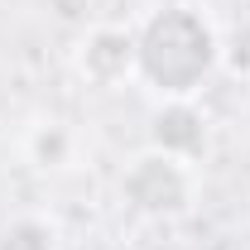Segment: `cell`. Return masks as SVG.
<instances>
[{
	"label": "cell",
	"mask_w": 250,
	"mask_h": 250,
	"mask_svg": "<svg viewBox=\"0 0 250 250\" xmlns=\"http://www.w3.org/2000/svg\"><path fill=\"white\" fill-rule=\"evenodd\" d=\"M221 67L231 77H250V20H241L236 29L221 39Z\"/></svg>",
	"instance_id": "obj_7"
},
{
	"label": "cell",
	"mask_w": 250,
	"mask_h": 250,
	"mask_svg": "<svg viewBox=\"0 0 250 250\" xmlns=\"http://www.w3.org/2000/svg\"><path fill=\"white\" fill-rule=\"evenodd\" d=\"M121 202L145 221H178L197 202V164L173 154L145 149L125 164L121 173Z\"/></svg>",
	"instance_id": "obj_2"
},
{
	"label": "cell",
	"mask_w": 250,
	"mask_h": 250,
	"mask_svg": "<svg viewBox=\"0 0 250 250\" xmlns=\"http://www.w3.org/2000/svg\"><path fill=\"white\" fill-rule=\"evenodd\" d=\"M140 82L164 101H192L221 67V34L197 5H164L135 34Z\"/></svg>",
	"instance_id": "obj_1"
},
{
	"label": "cell",
	"mask_w": 250,
	"mask_h": 250,
	"mask_svg": "<svg viewBox=\"0 0 250 250\" xmlns=\"http://www.w3.org/2000/svg\"><path fill=\"white\" fill-rule=\"evenodd\" d=\"M72 67H77V77H82L87 87H101V92L125 87V82L140 77V43H135V34L121 29V24H96V29H87L77 39Z\"/></svg>",
	"instance_id": "obj_3"
},
{
	"label": "cell",
	"mask_w": 250,
	"mask_h": 250,
	"mask_svg": "<svg viewBox=\"0 0 250 250\" xmlns=\"http://www.w3.org/2000/svg\"><path fill=\"white\" fill-rule=\"evenodd\" d=\"M20 154L29 159L39 173H67V168H77L82 135L72 130V121H62V116H39L20 135Z\"/></svg>",
	"instance_id": "obj_5"
},
{
	"label": "cell",
	"mask_w": 250,
	"mask_h": 250,
	"mask_svg": "<svg viewBox=\"0 0 250 250\" xmlns=\"http://www.w3.org/2000/svg\"><path fill=\"white\" fill-rule=\"evenodd\" d=\"M149 149L188 164L207 154V116L197 111V101H159V111L149 116Z\"/></svg>",
	"instance_id": "obj_4"
},
{
	"label": "cell",
	"mask_w": 250,
	"mask_h": 250,
	"mask_svg": "<svg viewBox=\"0 0 250 250\" xmlns=\"http://www.w3.org/2000/svg\"><path fill=\"white\" fill-rule=\"evenodd\" d=\"M0 250H58V231L43 217H15L0 226Z\"/></svg>",
	"instance_id": "obj_6"
}]
</instances>
